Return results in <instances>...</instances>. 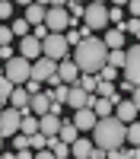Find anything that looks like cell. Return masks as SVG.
I'll return each instance as SVG.
<instances>
[{
    "label": "cell",
    "mask_w": 140,
    "mask_h": 159,
    "mask_svg": "<svg viewBox=\"0 0 140 159\" xmlns=\"http://www.w3.org/2000/svg\"><path fill=\"white\" fill-rule=\"evenodd\" d=\"M124 54H127V64H124V80L131 86H140V42H134V45H127L124 48Z\"/></svg>",
    "instance_id": "obj_7"
},
{
    "label": "cell",
    "mask_w": 140,
    "mask_h": 159,
    "mask_svg": "<svg viewBox=\"0 0 140 159\" xmlns=\"http://www.w3.org/2000/svg\"><path fill=\"white\" fill-rule=\"evenodd\" d=\"M89 137H93L96 150H105V153L121 150L124 143H127V124H121L118 118H102V121L96 124V130H93Z\"/></svg>",
    "instance_id": "obj_2"
},
{
    "label": "cell",
    "mask_w": 140,
    "mask_h": 159,
    "mask_svg": "<svg viewBox=\"0 0 140 159\" xmlns=\"http://www.w3.org/2000/svg\"><path fill=\"white\" fill-rule=\"evenodd\" d=\"M131 102H134L137 108H140V86H134V92H131Z\"/></svg>",
    "instance_id": "obj_42"
},
{
    "label": "cell",
    "mask_w": 140,
    "mask_h": 159,
    "mask_svg": "<svg viewBox=\"0 0 140 159\" xmlns=\"http://www.w3.org/2000/svg\"><path fill=\"white\" fill-rule=\"evenodd\" d=\"M13 10H16V7H13L10 0H0V19H3V25L13 22Z\"/></svg>",
    "instance_id": "obj_31"
},
{
    "label": "cell",
    "mask_w": 140,
    "mask_h": 159,
    "mask_svg": "<svg viewBox=\"0 0 140 159\" xmlns=\"http://www.w3.org/2000/svg\"><path fill=\"white\" fill-rule=\"evenodd\" d=\"M67 105L73 111H80V108H93L96 105V96H89L86 89H80V86H70V99H67Z\"/></svg>",
    "instance_id": "obj_12"
},
{
    "label": "cell",
    "mask_w": 140,
    "mask_h": 159,
    "mask_svg": "<svg viewBox=\"0 0 140 159\" xmlns=\"http://www.w3.org/2000/svg\"><path fill=\"white\" fill-rule=\"evenodd\" d=\"M22 130V111L19 108H3V115H0V134H3V140L7 137H16Z\"/></svg>",
    "instance_id": "obj_8"
},
{
    "label": "cell",
    "mask_w": 140,
    "mask_h": 159,
    "mask_svg": "<svg viewBox=\"0 0 140 159\" xmlns=\"http://www.w3.org/2000/svg\"><path fill=\"white\" fill-rule=\"evenodd\" d=\"M51 76H57V64L48 61V57H38L32 64V80H35V83H48Z\"/></svg>",
    "instance_id": "obj_10"
},
{
    "label": "cell",
    "mask_w": 140,
    "mask_h": 159,
    "mask_svg": "<svg viewBox=\"0 0 140 159\" xmlns=\"http://www.w3.org/2000/svg\"><path fill=\"white\" fill-rule=\"evenodd\" d=\"M10 29H13V35H16V38H29V35H32V25L25 22V16H16V19L10 22Z\"/></svg>",
    "instance_id": "obj_25"
},
{
    "label": "cell",
    "mask_w": 140,
    "mask_h": 159,
    "mask_svg": "<svg viewBox=\"0 0 140 159\" xmlns=\"http://www.w3.org/2000/svg\"><path fill=\"white\" fill-rule=\"evenodd\" d=\"M99 80H102V83H111V80H118V70L105 64V67H102V73H99Z\"/></svg>",
    "instance_id": "obj_36"
},
{
    "label": "cell",
    "mask_w": 140,
    "mask_h": 159,
    "mask_svg": "<svg viewBox=\"0 0 140 159\" xmlns=\"http://www.w3.org/2000/svg\"><path fill=\"white\" fill-rule=\"evenodd\" d=\"M35 159H57V156L51 153V150H42V153H35Z\"/></svg>",
    "instance_id": "obj_41"
},
{
    "label": "cell",
    "mask_w": 140,
    "mask_h": 159,
    "mask_svg": "<svg viewBox=\"0 0 140 159\" xmlns=\"http://www.w3.org/2000/svg\"><path fill=\"white\" fill-rule=\"evenodd\" d=\"M38 124H42V134L45 137H57L61 134V115H45V118H38Z\"/></svg>",
    "instance_id": "obj_19"
},
{
    "label": "cell",
    "mask_w": 140,
    "mask_h": 159,
    "mask_svg": "<svg viewBox=\"0 0 140 159\" xmlns=\"http://www.w3.org/2000/svg\"><path fill=\"white\" fill-rule=\"evenodd\" d=\"M38 130H42V124H38V118H35V115H22V130H19V134L32 137V134H38Z\"/></svg>",
    "instance_id": "obj_26"
},
{
    "label": "cell",
    "mask_w": 140,
    "mask_h": 159,
    "mask_svg": "<svg viewBox=\"0 0 140 159\" xmlns=\"http://www.w3.org/2000/svg\"><path fill=\"white\" fill-rule=\"evenodd\" d=\"M51 153H54L57 159H70V143H64V140H57V137H51V147H48Z\"/></svg>",
    "instance_id": "obj_27"
},
{
    "label": "cell",
    "mask_w": 140,
    "mask_h": 159,
    "mask_svg": "<svg viewBox=\"0 0 140 159\" xmlns=\"http://www.w3.org/2000/svg\"><path fill=\"white\" fill-rule=\"evenodd\" d=\"M127 13H131L134 19H140V0H131V3H127Z\"/></svg>",
    "instance_id": "obj_38"
},
{
    "label": "cell",
    "mask_w": 140,
    "mask_h": 159,
    "mask_svg": "<svg viewBox=\"0 0 140 159\" xmlns=\"http://www.w3.org/2000/svg\"><path fill=\"white\" fill-rule=\"evenodd\" d=\"M93 153H96V143H93V137H86V134L70 147V156L73 159H93Z\"/></svg>",
    "instance_id": "obj_16"
},
{
    "label": "cell",
    "mask_w": 140,
    "mask_h": 159,
    "mask_svg": "<svg viewBox=\"0 0 140 159\" xmlns=\"http://www.w3.org/2000/svg\"><path fill=\"white\" fill-rule=\"evenodd\" d=\"M105 159H127V153H124V150H111Z\"/></svg>",
    "instance_id": "obj_40"
},
{
    "label": "cell",
    "mask_w": 140,
    "mask_h": 159,
    "mask_svg": "<svg viewBox=\"0 0 140 159\" xmlns=\"http://www.w3.org/2000/svg\"><path fill=\"white\" fill-rule=\"evenodd\" d=\"M73 127L80 130V134H93L96 130V124H99V118H96V111L93 108H80V111H73Z\"/></svg>",
    "instance_id": "obj_9"
},
{
    "label": "cell",
    "mask_w": 140,
    "mask_h": 159,
    "mask_svg": "<svg viewBox=\"0 0 140 159\" xmlns=\"http://www.w3.org/2000/svg\"><path fill=\"white\" fill-rule=\"evenodd\" d=\"M13 147H16V153H19V150H32V137L16 134V137H13Z\"/></svg>",
    "instance_id": "obj_33"
},
{
    "label": "cell",
    "mask_w": 140,
    "mask_h": 159,
    "mask_svg": "<svg viewBox=\"0 0 140 159\" xmlns=\"http://www.w3.org/2000/svg\"><path fill=\"white\" fill-rule=\"evenodd\" d=\"M115 108H118V105H115L111 99H99V96H96L93 111H96V118H99V121H102V118H115Z\"/></svg>",
    "instance_id": "obj_21"
},
{
    "label": "cell",
    "mask_w": 140,
    "mask_h": 159,
    "mask_svg": "<svg viewBox=\"0 0 140 159\" xmlns=\"http://www.w3.org/2000/svg\"><path fill=\"white\" fill-rule=\"evenodd\" d=\"M19 57H25V61H38V57H45V51H42V42H38L35 35H29V38H19Z\"/></svg>",
    "instance_id": "obj_11"
},
{
    "label": "cell",
    "mask_w": 140,
    "mask_h": 159,
    "mask_svg": "<svg viewBox=\"0 0 140 159\" xmlns=\"http://www.w3.org/2000/svg\"><path fill=\"white\" fill-rule=\"evenodd\" d=\"M102 45H105L108 51H124V48H127V35H124V29H115V25H111V29L105 32V38H102Z\"/></svg>",
    "instance_id": "obj_15"
},
{
    "label": "cell",
    "mask_w": 140,
    "mask_h": 159,
    "mask_svg": "<svg viewBox=\"0 0 140 159\" xmlns=\"http://www.w3.org/2000/svg\"><path fill=\"white\" fill-rule=\"evenodd\" d=\"M13 57H16V54H13V48L7 45V48H0V61H13Z\"/></svg>",
    "instance_id": "obj_39"
},
{
    "label": "cell",
    "mask_w": 140,
    "mask_h": 159,
    "mask_svg": "<svg viewBox=\"0 0 140 159\" xmlns=\"http://www.w3.org/2000/svg\"><path fill=\"white\" fill-rule=\"evenodd\" d=\"M124 64H127V54L124 51H108V67H115V70H124Z\"/></svg>",
    "instance_id": "obj_29"
},
{
    "label": "cell",
    "mask_w": 140,
    "mask_h": 159,
    "mask_svg": "<svg viewBox=\"0 0 140 159\" xmlns=\"http://www.w3.org/2000/svg\"><path fill=\"white\" fill-rule=\"evenodd\" d=\"M3 159H16V153H3Z\"/></svg>",
    "instance_id": "obj_43"
},
{
    "label": "cell",
    "mask_w": 140,
    "mask_h": 159,
    "mask_svg": "<svg viewBox=\"0 0 140 159\" xmlns=\"http://www.w3.org/2000/svg\"><path fill=\"white\" fill-rule=\"evenodd\" d=\"M0 153H3V134H0Z\"/></svg>",
    "instance_id": "obj_44"
},
{
    "label": "cell",
    "mask_w": 140,
    "mask_h": 159,
    "mask_svg": "<svg viewBox=\"0 0 140 159\" xmlns=\"http://www.w3.org/2000/svg\"><path fill=\"white\" fill-rule=\"evenodd\" d=\"M29 108H32V115H35V118H45V115H51V96H48V92H38V96H32Z\"/></svg>",
    "instance_id": "obj_18"
},
{
    "label": "cell",
    "mask_w": 140,
    "mask_h": 159,
    "mask_svg": "<svg viewBox=\"0 0 140 159\" xmlns=\"http://www.w3.org/2000/svg\"><path fill=\"white\" fill-rule=\"evenodd\" d=\"M121 29H124V35H134V38H140V19H134V16H131V19H127V22L121 25Z\"/></svg>",
    "instance_id": "obj_32"
},
{
    "label": "cell",
    "mask_w": 140,
    "mask_h": 159,
    "mask_svg": "<svg viewBox=\"0 0 140 159\" xmlns=\"http://www.w3.org/2000/svg\"><path fill=\"white\" fill-rule=\"evenodd\" d=\"M80 137H83V134L73 127V121H64V124H61V134H57V140H64V143H70V147H73V143L80 140Z\"/></svg>",
    "instance_id": "obj_22"
},
{
    "label": "cell",
    "mask_w": 140,
    "mask_h": 159,
    "mask_svg": "<svg viewBox=\"0 0 140 159\" xmlns=\"http://www.w3.org/2000/svg\"><path fill=\"white\" fill-rule=\"evenodd\" d=\"M48 32L51 35H67L73 29V19H70V13H67V3H61V0H54V3H48Z\"/></svg>",
    "instance_id": "obj_3"
},
{
    "label": "cell",
    "mask_w": 140,
    "mask_h": 159,
    "mask_svg": "<svg viewBox=\"0 0 140 159\" xmlns=\"http://www.w3.org/2000/svg\"><path fill=\"white\" fill-rule=\"evenodd\" d=\"M67 13H70V19L76 22V19H83V13H86V7H83V3H67Z\"/></svg>",
    "instance_id": "obj_34"
},
{
    "label": "cell",
    "mask_w": 140,
    "mask_h": 159,
    "mask_svg": "<svg viewBox=\"0 0 140 159\" xmlns=\"http://www.w3.org/2000/svg\"><path fill=\"white\" fill-rule=\"evenodd\" d=\"M0 115H3V108H0Z\"/></svg>",
    "instance_id": "obj_46"
},
{
    "label": "cell",
    "mask_w": 140,
    "mask_h": 159,
    "mask_svg": "<svg viewBox=\"0 0 140 159\" xmlns=\"http://www.w3.org/2000/svg\"><path fill=\"white\" fill-rule=\"evenodd\" d=\"M76 86H80V89H86L89 96H96V89H99V76H86V73H83Z\"/></svg>",
    "instance_id": "obj_28"
},
{
    "label": "cell",
    "mask_w": 140,
    "mask_h": 159,
    "mask_svg": "<svg viewBox=\"0 0 140 159\" xmlns=\"http://www.w3.org/2000/svg\"><path fill=\"white\" fill-rule=\"evenodd\" d=\"M48 96H51V102H54V105H64V102L70 99V86H67V83H57V86L48 89Z\"/></svg>",
    "instance_id": "obj_24"
},
{
    "label": "cell",
    "mask_w": 140,
    "mask_h": 159,
    "mask_svg": "<svg viewBox=\"0 0 140 159\" xmlns=\"http://www.w3.org/2000/svg\"><path fill=\"white\" fill-rule=\"evenodd\" d=\"M137 115H140V108H137L131 99H124L118 108H115V118H118L121 124H134V121H137Z\"/></svg>",
    "instance_id": "obj_17"
},
{
    "label": "cell",
    "mask_w": 140,
    "mask_h": 159,
    "mask_svg": "<svg viewBox=\"0 0 140 159\" xmlns=\"http://www.w3.org/2000/svg\"><path fill=\"white\" fill-rule=\"evenodd\" d=\"M70 159H73V156H70Z\"/></svg>",
    "instance_id": "obj_47"
},
{
    "label": "cell",
    "mask_w": 140,
    "mask_h": 159,
    "mask_svg": "<svg viewBox=\"0 0 140 159\" xmlns=\"http://www.w3.org/2000/svg\"><path fill=\"white\" fill-rule=\"evenodd\" d=\"M25 89H29V96H38V92H45V89H42V83H35V80H29V83H25Z\"/></svg>",
    "instance_id": "obj_37"
},
{
    "label": "cell",
    "mask_w": 140,
    "mask_h": 159,
    "mask_svg": "<svg viewBox=\"0 0 140 159\" xmlns=\"http://www.w3.org/2000/svg\"><path fill=\"white\" fill-rule=\"evenodd\" d=\"M0 159H3V153H0Z\"/></svg>",
    "instance_id": "obj_45"
},
{
    "label": "cell",
    "mask_w": 140,
    "mask_h": 159,
    "mask_svg": "<svg viewBox=\"0 0 140 159\" xmlns=\"http://www.w3.org/2000/svg\"><path fill=\"white\" fill-rule=\"evenodd\" d=\"M3 73H7V80L13 86H25L32 80V61H25V57H13V61H7L3 64Z\"/></svg>",
    "instance_id": "obj_4"
},
{
    "label": "cell",
    "mask_w": 140,
    "mask_h": 159,
    "mask_svg": "<svg viewBox=\"0 0 140 159\" xmlns=\"http://www.w3.org/2000/svg\"><path fill=\"white\" fill-rule=\"evenodd\" d=\"M57 80H61V83H67V86H76V80H80V67L73 64V57H67V61L57 64Z\"/></svg>",
    "instance_id": "obj_13"
},
{
    "label": "cell",
    "mask_w": 140,
    "mask_h": 159,
    "mask_svg": "<svg viewBox=\"0 0 140 159\" xmlns=\"http://www.w3.org/2000/svg\"><path fill=\"white\" fill-rule=\"evenodd\" d=\"M127 143H131V147H140V121L127 124Z\"/></svg>",
    "instance_id": "obj_30"
},
{
    "label": "cell",
    "mask_w": 140,
    "mask_h": 159,
    "mask_svg": "<svg viewBox=\"0 0 140 159\" xmlns=\"http://www.w3.org/2000/svg\"><path fill=\"white\" fill-rule=\"evenodd\" d=\"M124 13H127V3H111L108 7V22H115V29H121V25L127 22Z\"/></svg>",
    "instance_id": "obj_23"
},
{
    "label": "cell",
    "mask_w": 140,
    "mask_h": 159,
    "mask_svg": "<svg viewBox=\"0 0 140 159\" xmlns=\"http://www.w3.org/2000/svg\"><path fill=\"white\" fill-rule=\"evenodd\" d=\"M42 51H45V57L54 61V64H61V61L70 57V45H67L64 35H48L45 42H42Z\"/></svg>",
    "instance_id": "obj_6"
},
{
    "label": "cell",
    "mask_w": 140,
    "mask_h": 159,
    "mask_svg": "<svg viewBox=\"0 0 140 159\" xmlns=\"http://www.w3.org/2000/svg\"><path fill=\"white\" fill-rule=\"evenodd\" d=\"M29 102H32V96H29V89H25V86H16V89H13L10 108H19V111H25V108H29Z\"/></svg>",
    "instance_id": "obj_20"
},
{
    "label": "cell",
    "mask_w": 140,
    "mask_h": 159,
    "mask_svg": "<svg viewBox=\"0 0 140 159\" xmlns=\"http://www.w3.org/2000/svg\"><path fill=\"white\" fill-rule=\"evenodd\" d=\"M45 19H48V3H25V22L29 25H45Z\"/></svg>",
    "instance_id": "obj_14"
},
{
    "label": "cell",
    "mask_w": 140,
    "mask_h": 159,
    "mask_svg": "<svg viewBox=\"0 0 140 159\" xmlns=\"http://www.w3.org/2000/svg\"><path fill=\"white\" fill-rule=\"evenodd\" d=\"M73 64L80 67V76H99L102 67L108 64V48L102 45V38H86L80 48H73Z\"/></svg>",
    "instance_id": "obj_1"
},
{
    "label": "cell",
    "mask_w": 140,
    "mask_h": 159,
    "mask_svg": "<svg viewBox=\"0 0 140 159\" xmlns=\"http://www.w3.org/2000/svg\"><path fill=\"white\" fill-rule=\"evenodd\" d=\"M13 38H16V35H13V29H10V25H0V48H7Z\"/></svg>",
    "instance_id": "obj_35"
},
{
    "label": "cell",
    "mask_w": 140,
    "mask_h": 159,
    "mask_svg": "<svg viewBox=\"0 0 140 159\" xmlns=\"http://www.w3.org/2000/svg\"><path fill=\"white\" fill-rule=\"evenodd\" d=\"M83 25H86L89 32L108 29V3H86V13H83Z\"/></svg>",
    "instance_id": "obj_5"
}]
</instances>
